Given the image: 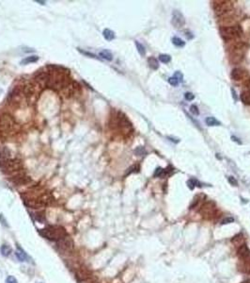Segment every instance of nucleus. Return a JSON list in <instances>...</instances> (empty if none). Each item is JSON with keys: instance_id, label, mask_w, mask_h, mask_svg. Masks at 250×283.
<instances>
[{"instance_id": "nucleus-41", "label": "nucleus", "mask_w": 250, "mask_h": 283, "mask_svg": "<svg viewBox=\"0 0 250 283\" xmlns=\"http://www.w3.org/2000/svg\"><path fill=\"white\" fill-rule=\"evenodd\" d=\"M0 222H1V224H2L4 226H7V228L9 226L8 222H7V220L5 219V217H4V215H3L2 213H0Z\"/></svg>"}, {"instance_id": "nucleus-10", "label": "nucleus", "mask_w": 250, "mask_h": 283, "mask_svg": "<svg viewBox=\"0 0 250 283\" xmlns=\"http://www.w3.org/2000/svg\"><path fill=\"white\" fill-rule=\"evenodd\" d=\"M215 210L216 209H215V205H214V203L208 201V202H206L202 205L200 210H199V212H200V214L203 217H205L207 219H210L214 215V213H215Z\"/></svg>"}, {"instance_id": "nucleus-40", "label": "nucleus", "mask_w": 250, "mask_h": 283, "mask_svg": "<svg viewBox=\"0 0 250 283\" xmlns=\"http://www.w3.org/2000/svg\"><path fill=\"white\" fill-rule=\"evenodd\" d=\"M232 222H234V218H232V217H227V218H225L224 220H222L221 224H222V225H226V224H230V223H232Z\"/></svg>"}, {"instance_id": "nucleus-3", "label": "nucleus", "mask_w": 250, "mask_h": 283, "mask_svg": "<svg viewBox=\"0 0 250 283\" xmlns=\"http://www.w3.org/2000/svg\"><path fill=\"white\" fill-rule=\"evenodd\" d=\"M109 126L113 129H120V130H129L132 129V123L127 116L121 111H115L110 117Z\"/></svg>"}, {"instance_id": "nucleus-16", "label": "nucleus", "mask_w": 250, "mask_h": 283, "mask_svg": "<svg viewBox=\"0 0 250 283\" xmlns=\"http://www.w3.org/2000/svg\"><path fill=\"white\" fill-rule=\"evenodd\" d=\"M245 75H246L245 71L241 68H234L231 71V74H230L231 79L234 80H241L244 79Z\"/></svg>"}, {"instance_id": "nucleus-47", "label": "nucleus", "mask_w": 250, "mask_h": 283, "mask_svg": "<svg viewBox=\"0 0 250 283\" xmlns=\"http://www.w3.org/2000/svg\"><path fill=\"white\" fill-rule=\"evenodd\" d=\"M36 2H37V3H41V5H44V4H45V2H44V1H39V0H37Z\"/></svg>"}, {"instance_id": "nucleus-39", "label": "nucleus", "mask_w": 250, "mask_h": 283, "mask_svg": "<svg viewBox=\"0 0 250 283\" xmlns=\"http://www.w3.org/2000/svg\"><path fill=\"white\" fill-rule=\"evenodd\" d=\"M175 76L176 79L179 80V82H182V79H183V76L182 75V73L181 72H179V71H177V72H175V74H174V76Z\"/></svg>"}, {"instance_id": "nucleus-24", "label": "nucleus", "mask_w": 250, "mask_h": 283, "mask_svg": "<svg viewBox=\"0 0 250 283\" xmlns=\"http://www.w3.org/2000/svg\"><path fill=\"white\" fill-rule=\"evenodd\" d=\"M38 61H39L38 56H29V57H26V58H25L21 61V64H29V63L37 62Z\"/></svg>"}, {"instance_id": "nucleus-17", "label": "nucleus", "mask_w": 250, "mask_h": 283, "mask_svg": "<svg viewBox=\"0 0 250 283\" xmlns=\"http://www.w3.org/2000/svg\"><path fill=\"white\" fill-rule=\"evenodd\" d=\"M231 243L233 245L235 246H241L245 244V237L242 233H238L237 235H235L232 239H231Z\"/></svg>"}, {"instance_id": "nucleus-42", "label": "nucleus", "mask_w": 250, "mask_h": 283, "mask_svg": "<svg viewBox=\"0 0 250 283\" xmlns=\"http://www.w3.org/2000/svg\"><path fill=\"white\" fill-rule=\"evenodd\" d=\"M184 97H185V99H186V100L191 101V100H193V99L195 98V95H193L192 93H185V94H184Z\"/></svg>"}, {"instance_id": "nucleus-43", "label": "nucleus", "mask_w": 250, "mask_h": 283, "mask_svg": "<svg viewBox=\"0 0 250 283\" xmlns=\"http://www.w3.org/2000/svg\"><path fill=\"white\" fill-rule=\"evenodd\" d=\"M231 93H232V97H233V99L235 101H237L238 100V96H237V95H236V92H235V90L233 89V88H231Z\"/></svg>"}, {"instance_id": "nucleus-25", "label": "nucleus", "mask_w": 250, "mask_h": 283, "mask_svg": "<svg viewBox=\"0 0 250 283\" xmlns=\"http://www.w3.org/2000/svg\"><path fill=\"white\" fill-rule=\"evenodd\" d=\"M206 124L208 125L209 126H220L221 125V123L220 122H218L217 120L214 118V117H207L206 118Z\"/></svg>"}, {"instance_id": "nucleus-23", "label": "nucleus", "mask_w": 250, "mask_h": 283, "mask_svg": "<svg viewBox=\"0 0 250 283\" xmlns=\"http://www.w3.org/2000/svg\"><path fill=\"white\" fill-rule=\"evenodd\" d=\"M103 35L105 40L107 41H112L115 39V32L112 31L111 30H108V28H105L103 32Z\"/></svg>"}, {"instance_id": "nucleus-7", "label": "nucleus", "mask_w": 250, "mask_h": 283, "mask_svg": "<svg viewBox=\"0 0 250 283\" xmlns=\"http://www.w3.org/2000/svg\"><path fill=\"white\" fill-rule=\"evenodd\" d=\"M212 8L214 11V13L217 16H224L226 14H228L233 10V3L231 1H213Z\"/></svg>"}, {"instance_id": "nucleus-32", "label": "nucleus", "mask_w": 250, "mask_h": 283, "mask_svg": "<svg viewBox=\"0 0 250 283\" xmlns=\"http://www.w3.org/2000/svg\"><path fill=\"white\" fill-rule=\"evenodd\" d=\"M134 153L137 155H138V156H144L146 154V150H145V148L143 146H138L137 148H135Z\"/></svg>"}, {"instance_id": "nucleus-34", "label": "nucleus", "mask_w": 250, "mask_h": 283, "mask_svg": "<svg viewBox=\"0 0 250 283\" xmlns=\"http://www.w3.org/2000/svg\"><path fill=\"white\" fill-rule=\"evenodd\" d=\"M227 181H228V183H230V185H232V186H238V181H237V179H235L234 176H228V178H227Z\"/></svg>"}, {"instance_id": "nucleus-28", "label": "nucleus", "mask_w": 250, "mask_h": 283, "mask_svg": "<svg viewBox=\"0 0 250 283\" xmlns=\"http://www.w3.org/2000/svg\"><path fill=\"white\" fill-rule=\"evenodd\" d=\"M35 219L40 223H44L45 221V215L44 211H38L35 213Z\"/></svg>"}, {"instance_id": "nucleus-38", "label": "nucleus", "mask_w": 250, "mask_h": 283, "mask_svg": "<svg viewBox=\"0 0 250 283\" xmlns=\"http://www.w3.org/2000/svg\"><path fill=\"white\" fill-rule=\"evenodd\" d=\"M6 283H18V281L15 278L12 277V275H9V277L6 278Z\"/></svg>"}, {"instance_id": "nucleus-19", "label": "nucleus", "mask_w": 250, "mask_h": 283, "mask_svg": "<svg viewBox=\"0 0 250 283\" xmlns=\"http://www.w3.org/2000/svg\"><path fill=\"white\" fill-rule=\"evenodd\" d=\"M99 56L101 57L102 59H104L105 61H111L113 60V54L109 50H107V49H104V50H102L99 53Z\"/></svg>"}, {"instance_id": "nucleus-45", "label": "nucleus", "mask_w": 250, "mask_h": 283, "mask_svg": "<svg viewBox=\"0 0 250 283\" xmlns=\"http://www.w3.org/2000/svg\"><path fill=\"white\" fill-rule=\"evenodd\" d=\"M231 139H232V141H234V142H237V143H238V144H240V145L242 144V142H241V141H239V139H238V138H236V137L232 136V137H231Z\"/></svg>"}, {"instance_id": "nucleus-14", "label": "nucleus", "mask_w": 250, "mask_h": 283, "mask_svg": "<svg viewBox=\"0 0 250 283\" xmlns=\"http://www.w3.org/2000/svg\"><path fill=\"white\" fill-rule=\"evenodd\" d=\"M171 23H172V25L176 28H181L182 26H184L185 20H184L183 15L180 11H174L173 14H172V20H171Z\"/></svg>"}, {"instance_id": "nucleus-11", "label": "nucleus", "mask_w": 250, "mask_h": 283, "mask_svg": "<svg viewBox=\"0 0 250 283\" xmlns=\"http://www.w3.org/2000/svg\"><path fill=\"white\" fill-rule=\"evenodd\" d=\"M48 77H49V73L48 70H44V71H38L37 73L34 75L33 79L35 80V82L37 83L39 86H41V88H45L47 85V81H48Z\"/></svg>"}, {"instance_id": "nucleus-20", "label": "nucleus", "mask_w": 250, "mask_h": 283, "mask_svg": "<svg viewBox=\"0 0 250 283\" xmlns=\"http://www.w3.org/2000/svg\"><path fill=\"white\" fill-rule=\"evenodd\" d=\"M0 252H1L2 256L4 257H8L11 255V253L12 252L11 247L9 244H2L1 247H0Z\"/></svg>"}, {"instance_id": "nucleus-12", "label": "nucleus", "mask_w": 250, "mask_h": 283, "mask_svg": "<svg viewBox=\"0 0 250 283\" xmlns=\"http://www.w3.org/2000/svg\"><path fill=\"white\" fill-rule=\"evenodd\" d=\"M11 181L13 184H15L16 186H21V185H26V184H28L31 181V179L28 176H26L25 173L20 172V173L15 174L13 176H11Z\"/></svg>"}, {"instance_id": "nucleus-36", "label": "nucleus", "mask_w": 250, "mask_h": 283, "mask_svg": "<svg viewBox=\"0 0 250 283\" xmlns=\"http://www.w3.org/2000/svg\"><path fill=\"white\" fill-rule=\"evenodd\" d=\"M190 111L193 113V114L195 115H198L199 114V110H198V108L197 107L196 105H192L190 107Z\"/></svg>"}, {"instance_id": "nucleus-33", "label": "nucleus", "mask_w": 250, "mask_h": 283, "mask_svg": "<svg viewBox=\"0 0 250 283\" xmlns=\"http://www.w3.org/2000/svg\"><path fill=\"white\" fill-rule=\"evenodd\" d=\"M245 260V263L242 265V271L245 273H250V260H247L248 261H246V260Z\"/></svg>"}, {"instance_id": "nucleus-29", "label": "nucleus", "mask_w": 250, "mask_h": 283, "mask_svg": "<svg viewBox=\"0 0 250 283\" xmlns=\"http://www.w3.org/2000/svg\"><path fill=\"white\" fill-rule=\"evenodd\" d=\"M172 42L175 46H178V47H182L185 45V42L181 38H178V37H174L172 39Z\"/></svg>"}, {"instance_id": "nucleus-6", "label": "nucleus", "mask_w": 250, "mask_h": 283, "mask_svg": "<svg viewBox=\"0 0 250 283\" xmlns=\"http://www.w3.org/2000/svg\"><path fill=\"white\" fill-rule=\"evenodd\" d=\"M230 61L233 64H236L242 61L245 51V45L244 42H236L230 48Z\"/></svg>"}, {"instance_id": "nucleus-37", "label": "nucleus", "mask_w": 250, "mask_h": 283, "mask_svg": "<svg viewBox=\"0 0 250 283\" xmlns=\"http://www.w3.org/2000/svg\"><path fill=\"white\" fill-rule=\"evenodd\" d=\"M138 169H139V167L137 165H133L132 167H130L129 169H128L127 175H129V174H131L133 172H138Z\"/></svg>"}, {"instance_id": "nucleus-1", "label": "nucleus", "mask_w": 250, "mask_h": 283, "mask_svg": "<svg viewBox=\"0 0 250 283\" xmlns=\"http://www.w3.org/2000/svg\"><path fill=\"white\" fill-rule=\"evenodd\" d=\"M49 77L46 87L54 91H63L67 84L71 80L69 70L61 66L49 65L47 67Z\"/></svg>"}, {"instance_id": "nucleus-31", "label": "nucleus", "mask_w": 250, "mask_h": 283, "mask_svg": "<svg viewBox=\"0 0 250 283\" xmlns=\"http://www.w3.org/2000/svg\"><path fill=\"white\" fill-rule=\"evenodd\" d=\"M159 61L163 63H167L171 61V57L167 54H161L159 56Z\"/></svg>"}, {"instance_id": "nucleus-4", "label": "nucleus", "mask_w": 250, "mask_h": 283, "mask_svg": "<svg viewBox=\"0 0 250 283\" xmlns=\"http://www.w3.org/2000/svg\"><path fill=\"white\" fill-rule=\"evenodd\" d=\"M23 167V161L19 158H11V159H4L0 160V168L2 172L7 175L17 174L20 173Z\"/></svg>"}, {"instance_id": "nucleus-35", "label": "nucleus", "mask_w": 250, "mask_h": 283, "mask_svg": "<svg viewBox=\"0 0 250 283\" xmlns=\"http://www.w3.org/2000/svg\"><path fill=\"white\" fill-rule=\"evenodd\" d=\"M168 82H169V84L170 85H172V86H178L179 85V80L176 79L175 76H171V77H169L168 79Z\"/></svg>"}, {"instance_id": "nucleus-44", "label": "nucleus", "mask_w": 250, "mask_h": 283, "mask_svg": "<svg viewBox=\"0 0 250 283\" xmlns=\"http://www.w3.org/2000/svg\"><path fill=\"white\" fill-rule=\"evenodd\" d=\"M79 51H80L81 53L85 54V55H87V56H90V57H92V58H97V57H96V56H95L94 54H92V53H89V52H86V51L80 50V49H79Z\"/></svg>"}, {"instance_id": "nucleus-26", "label": "nucleus", "mask_w": 250, "mask_h": 283, "mask_svg": "<svg viewBox=\"0 0 250 283\" xmlns=\"http://www.w3.org/2000/svg\"><path fill=\"white\" fill-rule=\"evenodd\" d=\"M187 185H188V188L191 189V190H193L196 186L201 187L200 183H199V182H198L197 179H191L190 180H188V181H187Z\"/></svg>"}, {"instance_id": "nucleus-18", "label": "nucleus", "mask_w": 250, "mask_h": 283, "mask_svg": "<svg viewBox=\"0 0 250 283\" xmlns=\"http://www.w3.org/2000/svg\"><path fill=\"white\" fill-rule=\"evenodd\" d=\"M15 255L20 261H26L28 259V256L26 255V253L25 252V250L23 248H21L19 244H17V250L15 252Z\"/></svg>"}, {"instance_id": "nucleus-46", "label": "nucleus", "mask_w": 250, "mask_h": 283, "mask_svg": "<svg viewBox=\"0 0 250 283\" xmlns=\"http://www.w3.org/2000/svg\"><path fill=\"white\" fill-rule=\"evenodd\" d=\"M191 34H192L191 32H186V36H187L188 39H193V38H194V36H193V35H191Z\"/></svg>"}, {"instance_id": "nucleus-13", "label": "nucleus", "mask_w": 250, "mask_h": 283, "mask_svg": "<svg viewBox=\"0 0 250 283\" xmlns=\"http://www.w3.org/2000/svg\"><path fill=\"white\" fill-rule=\"evenodd\" d=\"M56 244H58V246L63 251L71 252V251H73L74 248V244L73 242V240H71L69 236L59 241V242L56 243Z\"/></svg>"}, {"instance_id": "nucleus-9", "label": "nucleus", "mask_w": 250, "mask_h": 283, "mask_svg": "<svg viewBox=\"0 0 250 283\" xmlns=\"http://www.w3.org/2000/svg\"><path fill=\"white\" fill-rule=\"evenodd\" d=\"M75 278L79 283H88L93 279L92 274L87 268H78L75 270Z\"/></svg>"}, {"instance_id": "nucleus-15", "label": "nucleus", "mask_w": 250, "mask_h": 283, "mask_svg": "<svg viewBox=\"0 0 250 283\" xmlns=\"http://www.w3.org/2000/svg\"><path fill=\"white\" fill-rule=\"evenodd\" d=\"M237 255L242 260H247L250 257V250L248 248V246L245 244L239 246L237 249Z\"/></svg>"}, {"instance_id": "nucleus-5", "label": "nucleus", "mask_w": 250, "mask_h": 283, "mask_svg": "<svg viewBox=\"0 0 250 283\" xmlns=\"http://www.w3.org/2000/svg\"><path fill=\"white\" fill-rule=\"evenodd\" d=\"M220 35L225 41H231L237 39L242 35V30L239 25L230 26H222L220 28Z\"/></svg>"}, {"instance_id": "nucleus-8", "label": "nucleus", "mask_w": 250, "mask_h": 283, "mask_svg": "<svg viewBox=\"0 0 250 283\" xmlns=\"http://www.w3.org/2000/svg\"><path fill=\"white\" fill-rule=\"evenodd\" d=\"M81 91V86L80 84L78 83L77 81H74V80H71L68 84L67 86L63 89V95L66 98H71V97H74L76 95H78L80 93Z\"/></svg>"}, {"instance_id": "nucleus-22", "label": "nucleus", "mask_w": 250, "mask_h": 283, "mask_svg": "<svg viewBox=\"0 0 250 283\" xmlns=\"http://www.w3.org/2000/svg\"><path fill=\"white\" fill-rule=\"evenodd\" d=\"M148 64L152 70H157L159 68V62L155 58H153V57H149L148 59Z\"/></svg>"}, {"instance_id": "nucleus-2", "label": "nucleus", "mask_w": 250, "mask_h": 283, "mask_svg": "<svg viewBox=\"0 0 250 283\" xmlns=\"http://www.w3.org/2000/svg\"><path fill=\"white\" fill-rule=\"evenodd\" d=\"M40 234L44 238L56 243L69 236L66 230L59 225H48L44 229H40Z\"/></svg>"}, {"instance_id": "nucleus-30", "label": "nucleus", "mask_w": 250, "mask_h": 283, "mask_svg": "<svg viewBox=\"0 0 250 283\" xmlns=\"http://www.w3.org/2000/svg\"><path fill=\"white\" fill-rule=\"evenodd\" d=\"M153 176H154V178H162L163 176H165V170H164L162 167L156 168Z\"/></svg>"}, {"instance_id": "nucleus-21", "label": "nucleus", "mask_w": 250, "mask_h": 283, "mask_svg": "<svg viewBox=\"0 0 250 283\" xmlns=\"http://www.w3.org/2000/svg\"><path fill=\"white\" fill-rule=\"evenodd\" d=\"M241 100L245 105H250V91H244L241 94Z\"/></svg>"}, {"instance_id": "nucleus-27", "label": "nucleus", "mask_w": 250, "mask_h": 283, "mask_svg": "<svg viewBox=\"0 0 250 283\" xmlns=\"http://www.w3.org/2000/svg\"><path fill=\"white\" fill-rule=\"evenodd\" d=\"M135 46H137V51H138V53H139L141 56H145V54H146V49H145V46H144V45H143L142 44H140L138 41H135Z\"/></svg>"}]
</instances>
